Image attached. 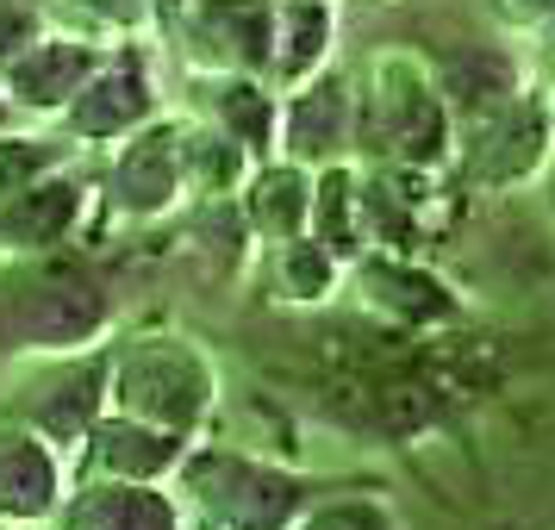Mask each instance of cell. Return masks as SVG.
Here are the masks:
<instances>
[{"instance_id": "cell-1", "label": "cell", "mask_w": 555, "mask_h": 530, "mask_svg": "<svg viewBox=\"0 0 555 530\" xmlns=\"http://www.w3.org/2000/svg\"><path fill=\"white\" fill-rule=\"evenodd\" d=\"M169 493L188 530H287L319 493H331V480L194 437L169 475Z\"/></svg>"}, {"instance_id": "cell-2", "label": "cell", "mask_w": 555, "mask_h": 530, "mask_svg": "<svg viewBox=\"0 0 555 530\" xmlns=\"http://www.w3.org/2000/svg\"><path fill=\"white\" fill-rule=\"evenodd\" d=\"M356 101V163H393V169H450L455 126L430 81V56L375 51L350 76Z\"/></svg>"}, {"instance_id": "cell-3", "label": "cell", "mask_w": 555, "mask_h": 530, "mask_svg": "<svg viewBox=\"0 0 555 530\" xmlns=\"http://www.w3.org/2000/svg\"><path fill=\"white\" fill-rule=\"evenodd\" d=\"M113 287L76 256H20L0 281V344L20 356H76L113 337Z\"/></svg>"}, {"instance_id": "cell-4", "label": "cell", "mask_w": 555, "mask_h": 530, "mask_svg": "<svg viewBox=\"0 0 555 530\" xmlns=\"http://www.w3.org/2000/svg\"><path fill=\"white\" fill-rule=\"evenodd\" d=\"M106 405L201 437L219 412V362L188 331H131L106 344Z\"/></svg>"}, {"instance_id": "cell-5", "label": "cell", "mask_w": 555, "mask_h": 530, "mask_svg": "<svg viewBox=\"0 0 555 530\" xmlns=\"http://www.w3.org/2000/svg\"><path fill=\"white\" fill-rule=\"evenodd\" d=\"M555 156V126H550V101L543 88H518L505 106H493L475 126H455V151L450 169L468 188L493 194V188H518V181H537Z\"/></svg>"}, {"instance_id": "cell-6", "label": "cell", "mask_w": 555, "mask_h": 530, "mask_svg": "<svg viewBox=\"0 0 555 530\" xmlns=\"http://www.w3.org/2000/svg\"><path fill=\"white\" fill-rule=\"evenodd\" d=\"M344 281L356 287V306L393 331L437 337L462 325V294L430 262H418V250H356L344 262Z\"/></svg>"}, {"instance_id": "cell-7", "label": "cell", "mask_w": 555, "mask_h": 530, "mask_svg": "<svg viewBox=\"0 0 555 530\" xmlns=\"http://www.w3.org/2000/svg\"><path fill=\"white\" fill-rule=\"evenodd\" d=\"M144 119H156V76H151V44H113L101 56V69L81 81L69 106L56 113V126L63 138L76 144V151H106V144H119L126 131H138Z\"/></svg>"}, {"instance_id": "cell-8", "label": "cell", "mask_w": 555, "mask_h": 530, "mask_svg": "<svg viewBox=\"0 0 555 530\" xmlns=\"http://www.w3.org/2000/svg\"><path fill=\"white\" fill-rule=\"evenodd\" d=\"M181 119H144L138 131H126L119 144H106L113 163L101 176V206L126 225H151V219H169L188 188H181V144H176Z\"/></svg>"}, {"instance_id": "cell-9", "label": "cell", "mask_w": 555, "mask_h": 530, "mask_svg": "<svg viewBox=\"0 0 555 530\" xmlns=\"http://www.w3.org/2000/svg\"><path fill=\"white\" fill-rule=\"evenodd\" d=\"M106 412V344L76 356H38V375L26 380V400L7 418L31 425L44 443L69 455L88 437V425Z\"/></svg>"}, {"instance_id": "cell-10", "label": "cell", "mask_w": 555, "mask_h": 530, "mask_svg": "<svg viewBox=\"0 0 555 530\" xmlns=\"http://www.w3.org/2000/svg\"><path fill=\"white\" fill-rule=\"evenodd\" d=\"M269 20L275 0H169V31L188 69L269 76Z\"/></svg>"}, {"instance_id": "cell-11", "label": "cell", "mask_w": 555, "mask_h": 530, "mask_svg": "<svg viewBox=\"0 0 555 530\" xmlns=\"http://www.w3.org/2000/svg\"><path fill=\"white\" fill-rule=\"evenodd\" d=\"M275 156L300 169L325 163H356V101L344 69H319L300 88H281V119H275Z\"/></svg>"}, {"instance_id": "cell-12", "label": "cell", "mask_w": 555, "mask_h": 530, "mask_svg": "<svg viewBox=\"0 0 555 530\" xmlns=\"http://www.w3.org/2000/svg\"><path fill=\"white\" fill-rule=\"evenodd\" d=\"M106 51H113V44H101V38L38 26L20 51L0 63V94H7V106H13V113L56 119V113L69 106V94H76L81 81L101 69Z\"/></svg>"}, {"instance_id": "cell-13", "label": "cell", "mask_w": 555, "mask_h": 530, "mask_svg": "<svg viewBox=\"0 0 555 530\" xmlns=\"http://www.w3.org/2000/svg\"><path fill=\"white\" fill-rule=\"evenodd\" d=\"M51 530H188L169 480L76 475L51 512Z\"/></svg>"}, {"instance_id": "cell-14", "label": "cell", "mask_w": 555, "mask_h": 530, "mask_svg": "<svg viewBox=\"0 0 555 530\" xmlns=\"http://www.w3.org/2000/svg\"><path fill=\"white\" fill-rule=\"evenodd\" d=\"M188 94H194V119L219 126L250 163L275 156L281 88L269 76H244V69H188Z\"/></svg>"}, {"instance_id": "cell-15", "label": "cell", "mask_w": 555, "mask_h": 530, "mask_svg": "<svg viewBox=\"0 0 555 530\" xmlns=\"http://www.w3.org/2000/svg\"><path fill=\"white\" fill-rule=\"evenodd\" d=\"M194 437H181V430H163L151 418H131V412H113L106 405L101 418L88 425L76 450V475H106V480H169L176 475L181 450H188Z\"/></svg>"}, {"instance_id": "cell-16", "label": "cell", "mask_w": 555, "mask_h": 530, "mask_svg": "<svg viewBox=\"0 0 555 530\" xmlns=\"http://www.w3.org/2000/svg\"><path fill=\"white\" fill-rule=\"evenodd\" d=\"M88 181L69 176V169H51V176H38L31 188L20 194H7L0 201V256H51L63 250L69 237L81 231L88 219Z\"/></svg>"}, {"instance_id": "cell-17", "label": "cell", "mask_w": 555, "mask_h": 530, "mask_svg": "<svg viewBox=\"0 0 555 530\" xmlns=\"http://www.w3.org/2000/svg\"><path fill=\"white\" fill-rule=\"evenodd\" d=\"M63 487L69 455L20 418H0V525H51Z\"/></svg>"}, {"instance_id": "cell-18", "label": "cell", "mask_w": 555, "mask_h": 530, "mask_svg": "<svg viewBox=\"0 0 555 530\" xmlns=\"http://www.w3.org/2000/svg\"><path fill=\"white\" fill-rule=\"evenodd\" d=\"M430 81L450 106V126H475V119H487L493 106H505L525 88V69L505 44H462L455 56L430 63Z\"/></svg>"}, {"instance_id": "cell-19", "label": "cell", "mask_w": 555, "mask_h": 530, "mask_svg": "<svg viewBox=\"0 0 555 530\" xmlns=\"http://www.w3.org/2000/svg\"><path fill=\"white\" fill-rule=\"evenodd\" d=\"M237 219L250 231V244H281L306 231V212H312V169L287 163V156H262L250 163V176L237 181Z\"/></svg>"}, {"instance_id": "cell-20", "label": "cell", "mask_w": 555, "mask_h": 530, "mask_svg": "<svg viewBox=\"0 0 555 530\" xmlns=\"http://www.w3.org/2000/svg\"><path fill=\"white\" fill-rule=\"evenodd\" d=\"M337 56V0H275L269 20V81L300 88Z\"/></svg>"}, {"instance_id": "cell-21", "label": "cell", "mask_w": 555, "mask_h": 530, "mask_svg": "<svg viewBox=\"0 0 555 530\" xmlns=\"http://www.w3.org/2000/svg\"><path fill=\"white\" fill-rule=\"evenodd\" d=\"M256 281L275 306H325L344 287V256H331L312 231H294L281 244H256Z\"/></svg>"}, {"instance_id": "cell-22", "label": "cell", "mask_w": 555, "mask_h": 530, "mask_svg": "<svg viewBox=\"0 0 555 530\" xmlns=\"http://www.w3.org/2000/svg\"><path fill=\"white\" fill-rule=\"evenodd\" d=\"M176 144H181V188H188L194 201H231L237 181L250 176V156L237 151L219 126L194 119V113L181 119Z\"/></svg>"}, {"instance_id": "cell-23", "label": "cell", "mask_w": 555, "mask_h": 530, "mask_svg": "<svg viewBox=\"0 0 555 530\" xmlns=\"http://www.w3.org/2000/svg\"><path fill=\"white\" fill-rule=\"evenodd\" d=\"M287 530H400V512L380 500L375 487H344V493H319Z\"/></svg>"}, {"instance_id": "cell-24", "label": "cell", "mask_w": 555, "mask_h": 530, "mask_svg": "<svg viewBox=\"0 0 555 530\" xmlns=\"http://www.w3.org/2000/svg\"><path fill=\"white\" fill-rule=\"evenodd\" d=\"M69 138H44V131H0V201L7 194H20V188H31L38 176H51V169H63L69 163Z\"/></svg>"}, {"instance_id": "cell-25", "label": "cell", "mask_w": 555, "mask_h": 530, "mask_svg": "<svg viewBox=\"0 0 555 530\" xmlns=\"http://www.w3.org/2000/svg\"><path fill=\"white\" fill-rule=\"evenodd\" d=\"M487 13H493L505 31H537L555 13V0H487Z\"/></svg>"}, {"instance_id": "cell-26", "label": "cell", "mask_w": 555, "mask_h": 530, "mask_svg": "<svg viewBox=\"0 0 555 530\" xmlns=\"http://www.w3.org/2000/svg\"><path fill=\"white\" fill-rule=\"evenodd\" d=\"M530 38H543V51L555 56V13H550V20H543V26H537V31H530Z\"/></svg>"}, {"instance_id": "cell-27", "label": "cell", "mask_w": 555, "mask_h": 530, "mask_svg": "<svg viewBox=\"0 0 555 530\" xmlns=\"http://www.w3.org/2000/svg\"><path fill=\"white\" fill-rule=\"evenodd\" d=\"M543 201H550V219H555V169H543Z\"/></svg>"}, {"instance_id": "cell-28", "label": "cell", "mask_w": 555, "mask_h": 530, "mask_svg": "<svg viewBox=\"0 0 555 530\" xmlns=\"http://www.w3.org/2000/svg\"><path fill=\"white\" fill-rule=\"evenodd\" d=\"M13 126V106H7V94H0V131Z\"/></svg>"}, {"instance_id": "cell-29", "label": "cell", "mask_w": 555, "mask_h": 530, "mask_svg": "<svg viewBox=\"0 0 555 530\" xmlns=\"http://www.w3.org/2000/svg\"><path fill=\"white\" fill-rule=\"evenodd\" d=\"M543 101H550V126H555V76H550V88H543Z\"/></svg>"}, {"instance_id": "cell-30", "label": "cell", "mask_w": 555, "mask_h": 530, "mask_svg": "<svg viewBox=\"0 0 555 530\" xmlns=\"http://www.w3.org/2000/svg\"><path fill=\"white\" fill-rule=\"evenodd\" d=\"M0 530H38V525H0Z\"/></svg>"}]
</instances>
